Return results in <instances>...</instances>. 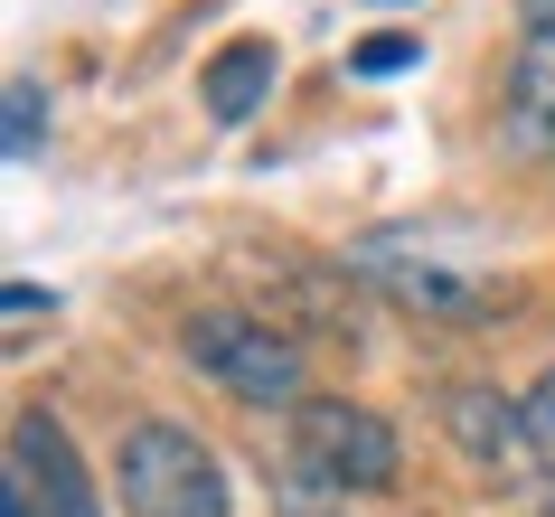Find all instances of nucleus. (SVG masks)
Listing matches in <instances>:
<instances>
[{"label": "nucleus", "mask_w": 555, "mask_h": 517, "mask_svg": "<svg viewBox=\"0 0 555 517\" xmlns=\"http://www.w3.org/2000/svg\"><path fill=\"white\" fill-rule=\"evenodd\" d=\"M499 132L518 160H555V48H518L508 94H499Z\"/></svg>", "instance_id": "6"}, {"label": "nucleus", "mask_w": 555, "mask_h": 517, "mask_svg": "<svg viewBox=\"0 0 555 517\" xmlns=\"http://www.w3.org/2000/svg\"><path fill=\"white\" fill-rule=\"evenodd\" d=\"M377 10H396V0H377Z\"/></svg>", "instance_id": "15"}, {"label": "nucleus", "mask_w": 555, "mask_h": 517, "mask_svg": "<svg viewBox=\"0 0 555 517\" xmlns=\"http://www.w3.org/2000/svg\"><path fill=\"white\" fill-rule=\"evenodd\" d=\"M452 432H462L470 442V461H480V470H518V461H537L527 452V414L518 404H499V386H452Z\"/></svg>", "instance_id": "7"}, {"label": "nucleus", "mask_w": 555, "mask_h": 517, "mask_svg": "<svg viewBox=\"0 0 555 517\" xmlns=\"http://www.w3.org/2000/svg\"><path fill=\"white\" fill-rule=\"evenodd\" d=\"M273 517H349L339 499H321V489H301V480H283V508Z\"/></svg>", "instance_id": "13"}, {"label": "nucleus", "mask_w": 555, "mask_h": 517, "mask_svg": "<svg viewBox=\"0 0 555 517\" xmlns=\"http://www.w3.org/2000/svg\"><path fill=\"white\" fill-rule=\"evenodd\" d=\"M38 151V86H10V160Z\"/></svg>", "instance_id": "11"}, {"label": "nucleus", "mask_w": 555, "mask_h": 517, "mask_svg": "<svg viewBox=\"0 0 555 517\" xmlns=\"http://www.w3.org/2000/svg\"><path fill=\"white\" fill-rule=\"evenodd\" d=\"M114 489L122 517H227V470L189 424H132L114 452Z\"/></svg>", "instance_id": "3"}, {"label": "nucleus", "mask_w": 555, "mask_h": 517, "mask_svg": "<svg viewBox=\"0 0 555 517\" xmlns=\"http://www.w3.org/2000/svg\"><path fill=\"white\" fill-rule=\"evenodd\" d=\"M179 358L235 404H263V414H301L311 404V358L283 320L255 311H189L179 320Z\"/></svg>", "instance_id": "1"}, {"label": "nucleus", "mask_w": 555, "mask_h": 517, "mask_svg": "<svg viewBox=\"0 0 555 517\" xmlns=\"http://www.w3.org/2000/svg\"><path fill=\"white\" fill-rule=\"evenodd\" d=\"M414 57H424V48H414V38H367V48H358L349 66H358V76H405Z\"/></svg>", "instance_id": "10"}, {"label": "nucleus", "mask_w": 555, "mask_h": 517, "mask_svg": "<svg viewBox=\"0 0 555 517\" xmlns=\"http://www.w3.org/2000/svg\"><path fill=\"white\" fill-rule=\"evenodd\" d=\"M273 76H283V57H273V38H227L217 57H207V76H198V94H207V114L217 122H245L273 94Z\"/></svg>", "instance_id": "8"}, {"label": "nucleus", "mask_w": 555, "mask_h": 517, "mask_svg": "<svg viewBox=\"0 0 555 517\" xmlns=\"http://www.w3.org/2000/svg\"><path fill=\"white\" fill-rule=\"evenodd\" d=\"M518 48H555V0H518Z\"/></svg>", "instance_id": "12"}, {"label": "nucleus", "mask_w": 555, "mask_h": 517, "mask_svg": "<svg viewBox=\"0 0 555 517\" xmlns=\"http://www.w3.org/2000/svg\"><path fill=\"white\" fill-rule=\"evenodd\" d=\"M518 414H527V452H537V470H555V367L518 396Z\"/></svg>", "instance_id": "9"}, {"label": "nucleus", "mask_w": 555, "mask_h": 517, "mask_svg": "<svg viewBox=\"0 0 555 517\" xmlns=\"http://www.w3.org/2000/svg\"><path fill=\"white\" fill-rule=\"evenodd\" d=\"M349 263L396 301V311L442 320V329H490V320L508 311V283H499V273L442 263V255H424L414 235H367V245H349Z\"/></svg>", "instance_id": "4"}, {"label": "nucleus", "mask_w": 555, "mask_h": 517, "mask_svg": "<svg viewBox=\"0 0 555 517\" xmlns=\"http://www.w3.org/2000/svg\"><path fill=\"white\" fill-rule=\"evenodd\" d=\"M396 470H405V452H396V424H386L377 404L358 396H311L293 414V470L283 480L321 489V499H377V489H396Z\"/></svg>", "instance_id": "2"}, {"label": "nucleus", "mask_w": 555, "mask_h": 517, "mask_svg": "<svg viewBox=\"0 0 555 517\" xmlns=\"http://www.w3.org/2000/svg\"><path fill=\"white\" fill-rule=\"evenodd\" d=\"M10 480L29 489L38 517H104L86 461H76V442H66V424L48 404H20V414H10Z\"/></svg>", "instance_id": "5"}, {"label": "nucleus", "mask_w": 555, "mask_h": 517, "mask_svg": "<svg viewBox=\"0 0 555 517\" xmlns=\"http://www.w3.org/2000/svg\"><path fill=\"white\" fill-rule=\"evenodd\" d=\"M0 517H38V508H29V489H20V480H0Z\"/></svg>", "instance_id": "14"}]
</instances>
